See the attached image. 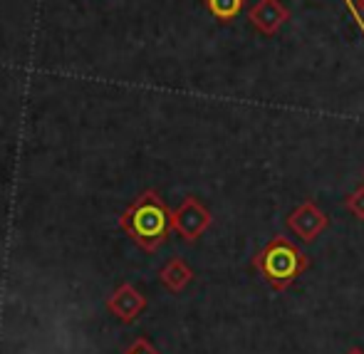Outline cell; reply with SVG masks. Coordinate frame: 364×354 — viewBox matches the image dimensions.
<instances>
[{
    "label": "cell",
    "instance_id": "obj_10",
    "mask_svg": "<svg viewBox=\"0 0 364 354\" xmlns=\"http://www.w3.org/2000/svg\"><path fill=\"white\" fill-rule=\"evenodd\" d=\"M124 354H159V350L149 340L139 337V340H136L134 345H129V350H127Z\"/></svg>",
    "mask_w": 364,
    "mask_h": 354
},
{
    "label": "cell",
    "instance_id": "obj_7",
    "mask_svg": "<svg viewBox=\"0 0 364 354\" xmlns=\"http://www.w3.org/2000/svg\"><path fill=\"white\" fill-rule=\"evenodd\" d=\"M159 280L168 292H181L193 280V270L188 268V263L183 258H171L159 270Z\"/></svg>",
    "mask_w": 364,
    "mask_h": 354
},
{
    "label": "cell",
    "instance_id": "obj_13",
    "mask_svg": "<svg viewBox=\"0 0 364 354\" xmlns=\"http://www.w3.org/2000/svg\"><path fill=\"white\" fill-rule=\"evenodd\" d=\"M357 3H360V8H362V13H364V0H357Z\"/></svg>",
    "mask_w": 364,
    "mask_h": 354
},
{
    "label": "cell",
    "instance_id": "obj_12",
    "mask_svg": "<svg viewBox=\"0 0 364 354\" xmlns=\"http://www.w3.org/2000/svg\"><path fill=\"white\" fill-rule=\"evenodd\" d=\"M347 354H364V352L360 350V347H352V350H350V352H347Z\"/></svg>",
    "mask_w": 364,
    "mask_h": 354
},
{
    "label": "cell",
    "instance_id": "obj_6",
    "mask_svg": "<svg viewBox=\"0 0 364 354\" xmlns=\"http://www.w3.org/2000/svg\"><path fill=\"white\" fill-rule=\"evenodd\" d=\"M248 20L260 35H275L290 20V10L280 0H258L248 10Z\"/></svg>",
    "mask_w": 364,
    "mask_h": 354
},
{
    "label": "cell",
    "instance_id": "obj_1",
    "mask_svg": "<svg viewBox=\"0 0 364 354\" xmlns=\"http://www.w3.org/2000/svg\"><path fill=\"white\" fill-rule=\"evenodd\" d=\"M119 228L146 253H156L168 240V233L173 230L171 211L159 196V191L146 188L144 193L129 203L124 213L119 215Z\"/></svg>",
    "mask_w": 364,
    "mask_h": 354
},
{
    "label": "cell",
    "instance_id": "obj_11",
    "mask_svg": "<svg viewBox=\"0 0 364 354\" xmlns=\"http://www.w3.org/2000/svg\"><path fill=\"white\" fill-rule=\"evenodd\" d=\"M342 3H345V8L350 10L352 20H355L357 28H360L362 35H364V13H362V8H360V3H357V0H342Z\"/></svg>",
    "mask_w": 364,
    "mask_h": 354
},
{
    "label": "cell",
    "instance_id": "obj_4",
    "mask_svg": "<svg viewBox=\"0 0 364 354\" xmlns=\"http://www.w3.org/2000/svg\"><path fill=\"white\" fill-rule=\"evenodd\" d=\"M330 225V218L322 208H317L315 201H305L295 208V211L288 213V228L305 243H312V240L320 238L322 230Z\"/></svg>",
    "mask_w": 364,
    "mask_h": 354
},
{
    "label": "cell",
    "instance_id": "obj_8",
    "mask_svg": "<svg viewBox=\"0 0 364 354\" xmlns=\"http://www.w3.org/2000/svg\"><path fill=\"white\" fill-rule=\"evenodd\" d=\"M206 10L220 23H230L233 18H238L240 10H243L245 0H203Z\"/></svg>",
    "mask_w": 364,
    "mask_h": 354
},
{
    "label": "cell",
    "instance_id": "obj_3",
    "mask_svg": "<svg viewBox=\"0 0 364 354\" xmlns=\"http://www.w3.org/2000/svg\"><path fill=\"white\" fill-rule=\"evenodd\" d=\"M213 223V215L198 201L196 196H186L181 201V206L171 213V225L178 235H181L186 243H193L198 240Z\"/></svg>",
    "mask_w": 364,
    "mask_h": 354
},
{
    "label": "cell",
    "instance_id": "obj_2",
    "mask_svg": "<svg viewBox=\"0 0 364 354\" xmlns=\"http://www.w3.org/2000/svg\"><path fill=\"white\" fill-rule=\"evenodd\" d=\"M253 268L258 270L260 278L275 292H285L310 268V258L292 240L283 238V235H275L253 258Z\"/></svg>",
    "mask_w": 364,
    "mask_h": 354
},
{
    "label": "cell",
    "instance_id": "obj_5",
    "mask_svg": "<svg viewBox=\"0 0 364 354\" xmlns=\"http://www.w3.org/2000/svg\"><path fill=\"white\" fill-rule=\"evenodd\" d=\"M107 310H109L119 322H127V325H129V322H134L136 317L146 310V297L141 295L134 285L124 283L107 297Z\"/></svg>",
    "mask_w": 364,
    "mask_h": 354
},
{
    "label": "cell",
    "instance_id": "obj_9",
    "mask_svg": "<svg viewBox=\"0 0 364 354\" xmlns=\"http://www.w3.org/2000/svg\"><path fill=\"white\" fill-rule=\"evenodd\" d=\"M345 208L355 215L357 220H364V186H357L352 193H347Z\"/></svg>",
    "mask_w": 364,
    "mask_h": 354
}]
</instances>
